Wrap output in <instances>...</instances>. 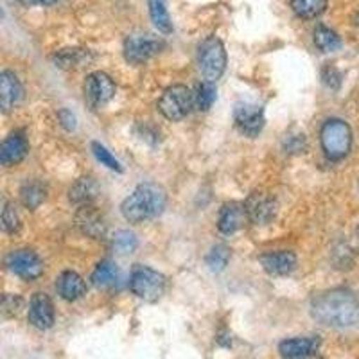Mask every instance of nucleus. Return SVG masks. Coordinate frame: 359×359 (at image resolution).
I'll return each instance as SVG.
<instances>
[{
    "instance_id": "1",
    "label": "nucleus",
    "mask_w": 359,
    "mask_h": 359,
    "mask_svg": "<svg viewBox=\"0 0 359 359\" xmlns=\"http://www.w3.org/2000/svg\"><path fill=\"white\" fill-rule=\"evenodd\" d=\"M311 316L327 327L345 329L359 325L358 298L347 290H331L320 293L311 302Z\"/></svg>"
},
{
    "instance_id": "2",
    "label": "nucleus",
    "mask_w": 359,
    "mask_h": 359,
    "mask_svg": "<svg viewBox=\"0 0 359 359\" xmlns=\"http://www.w3.org/2000/svg\"><path fill=\"white\" fill-rule=\"evenodd\" d=\"M165 203H168V198L162 187L155 184H142L123 201L121 212L126 221L139 224L160 216L165 208Z\"/></svg>"
},
{
    "instance_id": "3",
    "label": "nucleus",
    "mask_w": 359,
    "mask_h": 359,
    "mask_svg": "<svg viewBox=\"0 0 359 359\" xmlns=\"http://www.w3.org/2000/svg\"><path fill=\"white\" fill-rule=\"evenodd\" d=\"M322 147L331 160H341L348 155L352 146V130L341 118H329L320 131Z\"/></svg>"
},
{
    "instance_id": "4",
    "label": "nucleus",
    "mask_w": 359,
    "mask_h": 359,
    "mask_svg": "<svg viewBox=\"0 0 359 359\" xmlns=\"http://www.w3.org/2000/svg\"><path fill=\"white\" fill-rule=\"evenodd\" d=\"M198 65L205 81L216 83L226 69V50L219 38L210 36L201 43Z\"/></svg>"
},
{
    "instance_id": "5",
    "label": "nucleus",
    "mask_w": 359,
    "mask_h": 359,
    "mask_svg": "<svg viewBox=\"0 0 359 359\" xmlns=\"http://www.w3.org/2000/svg\"><path fill=\"white\" fill-rule=\"evenodd\" d=\"M130 287L133 294L144 302H156L165 291V277L156 269L137 266L131 271Z\"/></svg>"
},
{
    "instance_id": "6",
    "label": "nucleus",
    "mask_w": 359,
    "mask_h": 359,
    "mask_svg": "<svg viewBox=\"0 0 359 359\" xmlns=\"http://www.w3.org/2000/svg\"><path fill=\"white\" fill-rule=\"evenodd\" d=\"M194 108V92L185 85H172L162 94L158 110L169 121H182Z\"/></svg>"
},
{
    "instance_id": "7",
    "label": "nucleus",
    "mask_w": 359,
    "mask_h": 359,
    "mask_svg": "<svg viewBox=\"0 0 359 359\" xmlns=\"http://www.w3.org/2000/svg\"><path fill=\"white\" fill-rule=\"evenodd\" d=\"M162 49L163 41L153 34L137 33L130 34L124 40V57H126V62L133 63V65L147 62L149 57L156 56Z\"/></svg>"
},
{
    "instance_id": "8",
    "label": "nucleus",
    "mask_w": 359,
    "mask_h": 359,
    "mask_svg": "<svg viewBox=\"0 0 359 359\" xmlns=\"http://www.w3.org/2000/svg\"><path fill=\"white\" fill-rule=\"evenodd\" d=\"M6 264L13 273L24 280H36L43 275V262L33 250H17L9 253Z\"/></svg>"
},
{
    "instance_id": "9",
    "label": "nucleus",
    "mask_w": 359,
    "mask_h": 359,
    "mask_svg": "<svg viewBox=\"0 0 359 359\" xmlns=\"http://www.w3.org/2000/svg\"><path fill=\"white\" fill-rule=\"evenodd\" d=\"M115 95V83L104 72H92L85 81V99L90 107H104Z\"/></svg>"
},
{
    "instance_id": "10",
    "label": "nucleus",
    "mask_w": 359,
    "mask_h": 359,
    "mask_svg": "<svg viewBox=\"0 0 359 359\" xmlns=\"http://www.w3.org/2000/svg\"><path fill=\"white\" fill-rule=\"evenodd\" d=\"M233 121L239 131L248 137H257L264 128V110L259 104H250V102H239L233 110Z\"/></svg>"
},
{
    "instance_id": "11",
    "label": "nucleus",
    "mask_w": 359,
    "mask_h": 359,
    "mask_svg": "<svg viewBox=\"0 0 359 359\" xmlns=\"http://www.w3.org/2000/svg\"><path fill=\"white\" fill-rule=\"evenodd\" d=\"M245 205L250 221L255 224L269 223L277 214V201H275V198L268 196L266 192H253Z\"/></svg>"
},
{
    "instance_id": "12",
    "label": "nucleus",
    "mask_w": 359,
    "mask_h": 359,
    "mask_svg": "<svg viewBox=\"0 0 359 359\" xmlns=\"http://www.w3.org/2000/svg\"><path fill=\"white\" fill-rule=\"evenodd\" d=\"M246 219H250L246 205L239 203V201H230V203H224L221 207L217 229H219V232L230 236V233H236L237 230H241L245 226Z\"/></svg>"
},
{
    "instance_id": "13",
    "label": "nucleus",
    "mask_w": 359,
    "mask_h": 359,
    "mask_svg": "<svg viewBox=\"0 0 359 359\" xmlns=\"http://www.w3.org/2000/svg\"><path fill=\"white\" fill-rule=\"evenodd\" d=\"M29 323L36 329H50L54 325L53 300L45 293H36L29 304Z\"/></svg>"
},
{
    "instance_id": "14",
    "label": "nucleus",
    "mask_w": 359,
    "mask_h": 359,
    "mask_svg": "<svg viewBox=\"0 0 359 359\" xmlns=\"http://www.w3.org/2000/svg\"><path fill=\"white\" fill-rule=\"evenodd\" d=\"M76 226L92 239H102L107 236V223L99 214V210H95L92 205H83L79 208L78 214H76Z\"/></svg>"
},
{
    "instance_id": "15",
    "label": "nucleus",
    "mask_w": 359,
    "mask_h": 359,
    "mask_svg": "<svg viewBox=\"0 0 359 359\" xmlns=\"http://www.w3.org/2000/svg\"><path fill=\"white\" fill-rule=\"evenodd\" d=\"M261 264L266 273L273 275V277H284L297 268V255L287 250L268 252L261 255Z\"/></svg>"
},
{
    "instance_id": "16",
    "label": "nucleus",
    "mask_w": 359,
    "mask_h": 359,
    "mask_svg": "<svg viewBox=\"0 0 359 359\" xmlns=\"http://www.w3.org/2000/svg\"><path fill=\"white\" fill-rule=\"evenodd\" d=\"M22 97H24V88L18 81L17 74L4 70L0 74V107H2L4 114L17 107Z\"/></svg>"
},
{
    "instance_id": "17",
    "label": "nucleus",
    "mask_w": 359,
    "mask_h": 359,
    "mask_svg": "<svg viewBox=\"0 0 359 359\" xmlns=\"http://www.w3.org/2000/svg\"><path fill=\"white\" fill-rule=\"evenodd\" d=\"M29 151V144L20 131H15L2 142L0 146V162L4 163L6 168L17 165L25 158Z\"/></svg>"
},
{
    "instance_id": "18",
    "label": "nucleus",
    "mask_w": 359,
    "mask_h": 359,
    "mask_svg": "<svg viewBox=\"0 0 359 359\" xmlns=\"http://www.w3.org/2000/svg\"><path fill=\"white\" fill-rule=\"evenodd\" d=\"M56 290L60 297L67 302H74L86 293V282L76 271H63L56 282Z\"/></svg>"
},
{
    "instance_id": "19",
    "label": "nucleus",
    "mask_w": 359,
    "mask_h": 359,
    "mask_svg": "<svg viewBox=\"0 0 359 359\" xmlns=\"http://www.w3.org/2000/svg\"><path fill=\"white\" fill-rule=\"evenodd\" d=\"M320 347L318 336H304V338H291L278 345V352L284 359H294L300 355L316 352Z\"/></svg>"
},
{
    "instance_id": "20",
    "label": "nucleus",
    "mask_w": 359,
    "mask_h": 359,
    "mask_svg": "<svg viewBox=\"0 0 359 359\" xmlns=\"http://www.w3.org/2000/svg\"><path fill=\"white\" fill-rule=\"evenodd\" d=\"M97 196V185L92 178H79L76 184L70 187L69 198L72 203L79 205H92V201Z\"/></svg>"
},
{
    "instance_id": "21",
    "label": "nucleus",
    "mask_w": 359,
    "mask_h": 359,
    "mask_svg": "<svg viewBox=\"0 0 359 359\" xmlns=\"http://www.w3.org/2000/svg\"><path fill=\"white\" fill-rule=\"evenodd\" d=\"M45 198H47V187L41 184L40 180H29V182L22 185L20 200L25 208L34 210V208H38L43 203Z\"/></svg>"
},
{
    "instance_id": "22",
    "label": "nucleus",
    "mask_w": 359,
    "mask_h": 359,
    "mask_svg": "<svg viewBox=\"0 0 359 359\" xmlns=\"http://www.w3.org/2000/svg\"><path fill=\"white\" fill-rule=\"evenodd\" d=\"M147 6H149L151 22L155 24V27L158 29L160 33H172V22L168 9V0H147Z\"/></svg>"
},
{
    "instance_id": "23",
    "label": "nucleus",
    "mask_w": 359,
    "mask_h": 359,
    "mask_svg": "<svg viewBox=\"0 0 359 359\" xmlns=\"http://www.w3.org/2000/svg\"><path fill=\"white\" fill-rule=\"evenodd\" d=\"M118 282V269L111 261H101L92 273V284L99 290H111Z\"/></svg>"
},
{
    "instance_id": "24",
    "label": "nucleus",
    "mask_w": 359,
    "mask_h": 359,
    "mask_svg": "<svg viewBox=\"0 0 359 359\" xmlns=\"http://www.w3.org/2000/svg\"><path fill=\"white\" fill-rule=\"evenodd\" d=\"M314 45H316L322 53H332V50H338L339 47H341V40H339L336 31L320 24L314 29Z\"/></svg>"
},
{
    "instance_id": "25",
    "label": "nucleus",
    "mask_w": 359,
    "mask_h": 359,
    "mask_svg": "<svg viewBox=\"0 0 359 359\" xmlns=\"http://www.w3.org/2000/svg\"><path fill=\"white\" fill-rule=\"evenodd\" d=\"M291 9L297 17L311 20L325 11L327 0H291Z\"/></svg>"
},
{
    "instance_id": "26",
    "label": "nucleus",
    "mask_w": 359,
    "mask_h": 359,
    "mask_svg": "<svg viewBox=\"0 0 359 359\" xmlns=\"http://www.w3.org/2000/svg\"><path fill=\"white\" fill-rule=\"evenodd\" d=\"M216 101V86L214 83L203 81L201 85H198V88L194 90V108L200 111L210 110V107Z\"/></svg>"
},
{
    "instance_id": "27",
    "label": "nucleus",
    "mask_w": 359,
    "mask_h": 359,
    "mask_svg": "<svg viewBox=\"0 0 359 359\" xmlns=\"http://www.w3.org/2000/svg\"><path fill=\"white\" fill-rule=\"evenodd\" d=\"M56 63L62 69H72V67H81L83 63L88 62V50L83 49H63L62 53L56 54Z\"/></svg>"
},
{
    "instance_id": "28",
    "label": "nucleus",
    "mask_w": 359,
    "mask_h": 359,
    "mask_svg": "<svg viewBox=\"0 0 359 359\" xmlns=\"http://www.w3.org/2000/svg\"><path fill=\"white\" fill-rule=\"evenodd\" d=\"M229 261H230V250L224 245L214 246L207 255V266L210 268V271H214V273L223 271V269L226 268V264H229Z\"/></svg>"
},
{
    "instance_id": "29",
    "label": "nucleus",
    "mask_w": 359,
    "mask_h": 359,
    "mask_svg": "<svg viewBox=\"0 0 359 359\" xmlns=\"http://www.w3.org/2000/svg\"><path fill=\"white\" fill-rule=\"evenodd\" d=\"M137 237L135 233H131L130 230H121L114 236V250L121 255H128V253H133L137 250Z\"/></svg>"
},
{
    "instance_id": "30",
    "label": "nucleus",
    "mask_w": 359,
    "mask_h": 359,
    "mask_svg": "<svg viewBox=\"0 0 359 359\" xmlns=\"http://www.w3.org/2000/svg\"><path fill=\"white\" fill-rule=\"evenodd\" d=\"M92 153H94L95 158H97L99 162H101L102 165H104V168L111 169V171L123 172V165H121V162H118V160L115 158V156L111 155L110 151H108L107 147L102 146V144L92 142Z\"/></svg>"
},
{
    "instance_id": "31",
    "label": "nucleus",
    "mask_w": 359,
    "mask_h": 359,
    "mask_svg": "<svg viewBox=\"0 0 359 359\" xmlns=\"http://www.w3.org/2000/svg\"><path fill=\"white\" fill-rule=\"evenodd\" d=\"M2 229L8 233H17L20 230V216H18L15 205H4V210H2Z\"/></svg>"
},
{
    "instance_id": "32",
    "label": "nucleus",
    "mask_w": 359,
    "mask_h": 359,
    "mask_svg": "<svg viewBox=\"0 0 359 359\" xmlns=\"http://www.w3.org/2000/svg\"><path fill=\"white\" fill-rule=\"evenodd\" d=\"M322 79L323 83L332 90H338L339 86H341V74H339V70L332 65H327L325 69L322 70Z\"/></svg>"
},
{
    "instance_id": "33",
    "label": "nucleus",
    "mask_w": 359,
    "mask_h": 359,
    "mask_svg": "<svg viewBox=\"0 0 359 359\" xmlns=\"http://www.w3.org/2000/svg\"><path fill=\"white\" fill-rule=\"evenodd\" d=\"M286 149L291 153H304L306 149V139L304 135H297V137H287L286 139Z\"/></svg>"
},
{
    "instance_id": "34",
    "label": "nucleus",
    "mask_w": 359,
    "mask_h": 359,
    "mask_svg": "<svg viewBox=\"0 0 359 359\" xmlns=\"http://www.w3.org/2000/svg\"><path fill=\"white\" fill-rule=\"evenodd\" d=\"M4 313L8 314V316H15V314H18V311H20L22 307V300L18 297H4Z\"/></svg>"
},
{
    "instance_id": "35",
    "label": "nucleus",
    "mask_w": 359,
    "mask_h": 359,
    "mask_svg": "<svg viewBox=\"0 0 359 359\" xmlns=\"http://www.w3.org/2000/svg\"><path fill=\"white\" fill-rule=\"evenodd\" d=\"M57 118H60V123H62V126L65 128V130L72 131L74 128H76V117H74L72 111L62 110L57 114Z\"/></svg>"
},
{
    "instance_id": "36",
    "label": "nucleus",
    "mask_w": 359,
    "mask_h": 359,
    "mask_svg": "<svg viewBox=\"0 0 359 359\" xmlns=\"http://www.w3.org/2000/svg\"><path fill=\"white\" fill-rule=\"evenodd\" d=\"M24 6H53L57 0H18Z\"/></svg>"
},
{
    "instance_id": "37",
    "label": "nucleus",
    "mask_w": 359,
    "mask_h": 359,
    "mask_svg": "<svg viewBox=\"0 0 359 359\" xmlns=\"http://www.w3.org/2000/svg\"><path fill=\"white\" fill-rule=\"evenodd\" d=\"M294 359H323V358L318 354V352H311V354L300 355V358H294Z\"/></svg>"
},
{
    "instance_id": "38",
    "label": "nucleus",
    "mask_w": 359,
    "mask_h": 359,
    "mask_svg": "<svg viewBox=\"0 0 359 359\" xmlns=\"http://www.w3.org/2000/svg\"><path fill=\"white\" fill-rule=\"evenodd\" d=\"M355 24L359 25V13H358V17H355Z\"/></svg>"
},
{
    "instance_id": "39",
    "label": "nucleus",
    "mask_w": 359,
    "mask_h": 359,
    "mask_svg": "<svg viewBox=\"0 0 359 359\" xmlns=\"http://www.w3.org/2000/svg\"><path fill=\"white\" fill-rule=\"evenodd\" d=\"M358 233H359V229H358Z\"/></svg>"
}]
</instances>
